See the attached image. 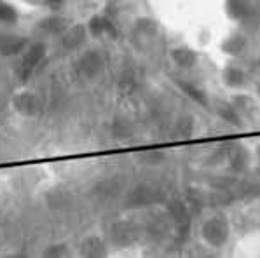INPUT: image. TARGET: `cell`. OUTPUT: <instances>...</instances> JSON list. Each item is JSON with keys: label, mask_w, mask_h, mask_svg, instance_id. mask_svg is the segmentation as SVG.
Masks as SVG:
<instances>
[{"label": "cell", "mask_w": 260, "mask_h": 258, "mask_svg": "<svg viewBox=\"0 0 260 258\" xmlns=\"http://www.w3.org/2000/svg\"><path fill=\"white\" fill-rule=\"evenodd\" d=\"M82 37H84V31L79 28H72L69 31L65 30L61 35H59V39H61V47L63 49H69V51L77 49L82 42Z\"/></svg>", "instance_id": "obj_10"}, {"label": "cell", "mask_w": 260, "mask_h": 258, "mask_svg": "<svg viewBox=\"0 0 260 258\" xmlns=\"http://www.w3.org/2000/svg\"><path fill=\"white\" fill-rule=\"evenodd\" d=\"M47 44L44 41H35L30 42L28 47L25 49V53L19 56L18 66H16V75L21 82H28L37 70L44 65L47 58Z\"/></svg>", "instance_id": "obj_3"}, {"label": "cell", "mask_w": 260, "mask_h": 258, "mask_svg": "<svg viewBox=\"0 0 260 258\" xmlns=\"http://www.w3.org/2000/svg\"><path fill=\"white\" fill-rule=\"evenodd\" d=\"M70 246L67 243H53V244H47L42 251V256L46 258H65L70 256Z\"/></svg>", "instance_id": "obj_11"}, {"label": "cell", "mask_w": 260, "mask_h": 258, "mask_svg": "<svg viewBox=\"0 0 260 258\" xmlns=\"http://www.w3.org/2000/svg\"><path fill=\"white\" fill-rule=\"evenodd\" d=\"M19 21V11L14 4L0 0V28H11Z\"/></svg>", "instance_id": "obj_9"}, {"label": "cell", "mask_w": 260, "mask_h": 258, "mask_svg": "<svg viewBox=\"0 0 260 258\" xmlns=\"http://www.w3.org/2000/svg\"><path fill=\"white\" fill-rule=\"evenodd\" d=\"M81 255L89 258H100L109 255V244L98 234H89L81 243Z\"/></svg>", "instance_id": "obj_7"}, {"label": "cell", "mask_w": 260, "mask_h": 258, "mask_svg": "<svg viewBox=\"0 0 260 258\" xmlns=\"http://www.w3.org/2000/svg\"><path fill=\"white\" fill-rule=\"evenodd\" d=\"M229 255L234 258H260V229L238 234Z\"/></svg>", "instance_id": "obj_4"}, {"label": "cell", "mask_w": 260, "mask_h": 258, "mask_svg": "<svg viewBox=\"0 0 260 258\" xmlns=\"http://www.w3.org/2000/svg\"><path fill=\"white\" fill-rule=\"evenodd\" d=\"M44 2H46L49 7H53V9H59V7H61L67 0H44Z\"/></svg>", "instance_id": "obj_13"}, {"label": "cell", "mask_w": 260, "mask_h": 258, "mask_svg": "<svg viewBox=\"0 0 260 258\" xmlns=\"http://www.w3.org/2000/svg\"><path fill=\"white\" fill-rule=\"evenodd\" d=\"M31 41L11 28H0V56L19 58Z\"/></svg>", "instance_id": "obj_5"}, {"label": "cell", "mask_w": 260, "mask_h": 258, "mask_svg": "<svg viewBox=\"0 0 260 258\" xmlns=\"http://www.w3.org/2000/svg\"><path fill=\"white\" fill-rule=\"evenodd\" d=\"M11 106L19 117L23 119H37L42 112V101L37 93L31 91H19L11 100Z\"/></svg>", "instance_id": "obj_6"}, {"label": "cell", "mask_w": 260, "mask_h": 258, "mask_svg": "<svg viewBox=\"0 0 260 258\" xmlns=\"http://www.w3.org/2000/svg\"><path fill=\"white\" fill-rule=\"evenodd\" d=\"M161 26L196 53H211L231 35L227 0H150Z\"/></svg>", "instance_id": "obj_1"}, {"label": "cell", "mask_w": 260, "mask_h": 258, "mask_svg": "<svg viewBox=\"0 0 260 258\" xmlns=\"http://www.w3.org/2000/svg\"><path fill=\"white\" fill-rule=\"evenodd\" d=\"M39 31L42 35H47V37L61 35L65 31V19L59 18V16H46L39 21Z\"/></svg>", "instance_id": "obj_8"}, {"label": "cell", "mask_w": 260, "mask_h": 258, "mask_svg": "<svg viewBox=\"0 0 260 258\" xmlns=\"http://www.w3.org/2000/svg\"><path fill=\"white\" fill-rule=\"evenodd\" d=\"M192 236L199 248L210 253H225L231 249L236 236L234 216L223 206L205 208L194 220Z\"/></svg>", "instance_id": "obj_2"}, {"label": "cell", "mask_w": 260, "mask_h": 258, "mask_svg": "<svg viewBox=\"0 0 260 258\" xmlns=\"http://www.w3.org/2000/svg\"><path fill=\"white\" fill-rule=\"evenodd\" d=\"M77 66H79V70H81V73L91 77V75L96 72V68H98V59H96V56H93V54H84V56L79 59Z\"/></svg>", "instance_id": "obj_12"}]
</instances>
